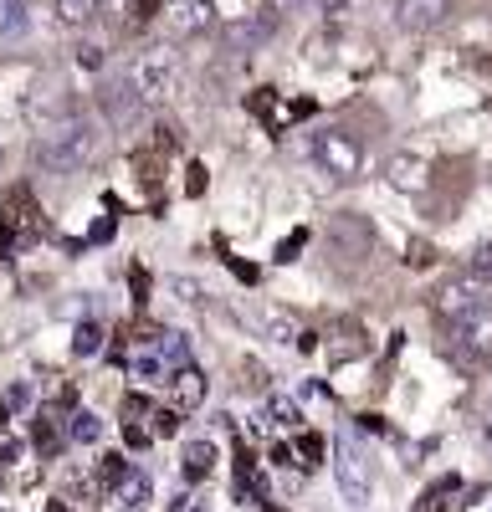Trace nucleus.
I'll list each match as a JSON object with an SVG mask.
<instances>
[{
    "label": "nucleus",
    "mask_w": 492,
    "mask_h": 512,
    "mask_svg": "<svg viewBox=\"0 0 492 512\" xmlns=\"http://www.w3.org/2000/svg\"><path fill=\"white\" fill-rule=\"evenodd\" d=\"M482 436H487V446H492V415H487V425H482Z\"/></svg>",
    "instance_id": "72a5a7b5"
},
{
    "label": "nucleus",
    "mask_w": 492,
    "mask_h": 512,
    "mask_svg": "<svg viewBox=\"0 0 492 512\" xmlns=\"http://www.w3.org/2000/svg\"><path fill=\"white\" fill-rule=\"evenodd\" d=\"M170 512H211V507H205V497H180Z\"/></svg>",
    "instance_id": "c756f323"
},
{
    "label": "nucleus",
    "mask_w": 492,
    "mask_h": 512,
    "mask_svg": "<svg viewBox=\"0 0 492 512\" xmlns=\"http://www.w3.org/2000/svg\"><path fill=\"white\" fill-rule=\"evenodd\" d=\"M451 11V0H395V26L400 31H436Z\"/></svg>",
    "instance_id": "9d476101"
},
{
    "label": "nucleus",
    "mask_w": 492,
    "mask_h": 512,
    "mask_svg": "<svg viewBox=\"0 0 492 512\" xmlns=\"http://www.w3.org/2000/svg\"><path fill=\"white\" fill-rule=\"evenodd\" d=\"M267 6H272V11H303L308 0H267Z\"/></svg>",
    "instance_id": "2f4dec72"
},
{
    "label": "nucleus",
    "mask_w": 492,
    "mask_h": 512,
    "mask_svg": "<svg viewBox=\"0 0 492 512\" xmlns=\"http://www.w3.org/2000/svg\"><path fill=\"white\" fill-rule=\"evenodd\" d=\"M113 502H118V512H144V507L154 502V482H149V472H139V466H134V472L113 487Z\"/></svg>",
    "instance_id": "f8f14e48"
},
{
    "label": "nucleus",
    "mask_w": 492,
    "mask_h": 512,
    "mask_svg": "<svg viewBox=\"0 0 492 512\" xmlns=\"http://www.w3.org/2000/svg\"><path fill=\"white\" fill-rule=\"evenodd\" d=\"M103 436V420L93 415V410H72L67 415V441H77V446H93Z\"/></svg>",
    "instance_id": "2eb2a0df"
},
{
    "label": "nucleus",
    "mask_w": 492,
    "mask_h": 512,
    "mask_svg": "<svg viewBox=\"0 0 492 512\" xmlns=\"http://www.w3.org/2000/svg\"><path fill=\"white\" fill-rule=\"evenodd\" d=\"M457 487H462L457 477H441V482H436V487H431V492L421 497V507H416V512H441V502H446L451 492H457Z\"/></svg>",
    "instance_id": "412c9836"
},
{
    "label": "nucleus",
    "mask_w": 492,
    "mask_h": 512,
    "mask_svg": "<svg viewBox=\"0 0 492 512\" xmlns=\"http://www.w3.org/2000/svg\"><path fill=\"white\" fill-rule=\"evenodd\" d=\"M313 159L328 180H359V169H364V144L349 134V128H323V134H313Z\"/></svg>",
    "instance_id": "7ed1b4c3"
},
{
    "label": "nucleus",
    "mask_w": 492,
    "mask_h": 512,
    "mask_svg": "<svg viewBox=\"0 0 492 512\" xmlns=\"http://www.w3.org/2000/svg\"><path fill=\"white\" fill-rule=\"evenodd\" d=\"M6 6H11V0H0V16H6Z\"/></svg>",
    "instance_id": "f704fd0d"
},
{
    "label": "nucleus",
    "mask_w": 492,
    "mask_h": 512,
    "mask_svg": "<svg viewBox=\"0 0 492 512\" xmlns=\"http://www.w3.org/2000/svg\"><path fill=\"white\" fill-rule=\"evenodd\" d=\"M175 57L170 52H164V47H149L139 62H134V72H129V82H134V88H139V98L144 103H159V98H170L175 93Z\"/></svg>",
    "instance_id": "20e7f679"
},
{
    "label": "nucleus",
    "mask_w": 492,
    "mask_h": 512,
    "mask_svg": "<svg viewBox=\"0 0 492 512\" xmlns=\"http://www.w3.org/2000/svg\"><path fill=\"white\" fill-rule=\"evenodd\" d=\"M103 11V0H57V21L62 26H88Z\"/></svg>",
    "instance_id": "a211bd4d"
},
{
    "label": "nucleus",
    "mask_w": 492,
    "mask_h": 512,
    "mask_svg": "<svg viewBox=\"0 0 492 512\" xmlns=\"http://www.w3.org/2000/svg\"><path fill=\"white\" fill-rule=\"evenodd\" d=\"M262 328H267L272 344H282V349H287V344H303V338H308V333L298 328V318H282V313H267Z\"/></svg>",
    "instance_id": "f3484780"
},
{
    "label": "nucleus",
    "mask_w": 492,
    "mask_h": 512,
    "mask_svg": "<svg viewBox=\"0 0 492 512\" xmlns=\"http://www.w3.org/2000/svg\"><path fill=\"white\" fill-rule=\"evenodd\" d=\"M154 354L170 364V369H180V364H190V344H185V333H154Z\"/></svg>",
    "instance_id": "dca6fc26"
},
{
    "label": "nucleus",
    "mask_w": 492,
    "mask_h": 512,
    "mask_svg": "<svg viewBox=\"0 0 492 512\" xmlns=\"http://www.w3.org/2000/svg\"><path fill=\"white\" fill-rule=\"evenodd\" d=\"M451 344L467 364H492V308H477L451 323Z\"/></svg>",
    "instance_id": "39448f33"
},
{
    "label": "nucleus",
    "mask_w": 492,
    "mask_h": 512,
    "mask_svg": "<svg viewBox=\"0 0 492 512\" xmlns=\"http://www.w3.org/2000/svg\"><path fill=\"white\" fill-rule=\"evenodd\" d=\"M334 482H339V492L354 512H364L375 502V461H369V451L349 436L334 441Z\"/></svg>",
    "instance_id": "f03ea898"
},
{
    "label": "nucleus",
    "mask_w": 492,
    "mask_h": 512,
    "mask_svg": "<svg viewBox=\"0 0 492 512\" xmlns=\"http://www.w3.org/2000/svg\"><path fill=\"white\" fill-rule=\"evenodd\" d=\"M93 154H98V134H93V123L82 118V113L72 123L52 128V134H41L36 149H31L36 169H47V175H77V169L88 164Z\"/></svg>",
    "instance_id": "f257e3e1"
},
{
    "label": "nucleus",
    "mask_w": 492,
    "mask_h": 512,
    "mask_svg": "<svg viewBox=\"0 0 492 512\" xmlns=\"http://www.w3.org/2000/svg\"><path fill=\"white\" fill-rule=\"evenodd\" d=\"M6 425H11V400H0V436H6Z\"/></svg>",
    "instance_id": "473e14b6"
},
{
    "label": "nucleus",
    "mask_w": 492,
    "mask_h": 512,
    "mask_svg": "<svg viewBox=\"0 0 492 512\" xmlns=\"http://www.w3.org/2000/svg\"><path fill=\"white\" fill-rule=\"evenodd\" d=\"M149 431L154 436H175L180 431V410L170 405V410H149Z\"/></svg>",
    "instance_id": "4be33fe9"
},
{
    "label": "nucleus",
    "mask_w": 492,
    "mask_h": 512,
    "mask_svg": "<svg viewBox=\"0 0 492 512\" xmlns=\"http://www.w3.org/2000/svg\"><path fill=\"white\" fill-rule=\"evenodd\" d=\"M477 308H487V282L482 277H472V272H462V277H451V282H441V292H436V313L441 318H467V313H477Z\"/></svg>",
    "instance_id": "423d86ee"
},
{
    "label": "nucleus",
    "mask_w": 492,
    "mask_h": 512,
    "mask_svg": "<svg viewBox=\"0 0 492 512\" xmlns=\"http://www.w3.org/2000/svg\"><path fill=\"white\" fill-rule=\"evenodd\" d=\"M72 354L77 359H93V354H103V323H77V333H72Z\"/></svg>",
    "instance_id": "6ab92c4d"
},
{
    "label": "nucleus",
    "mask_w": 492,
    "mask_h": 512,
    "mask_svg": "<svg viewBox=\"0 0 492 512\" xmlns=\"http://www.w3.org/2000/svg\"><path fill=\"white\" fill-rule=\"evenodd\" d=\"M462 512H492V487H472L467 502H462Z\"/></svg>",
    "instance_id": "bb28decb"
},
{
    "label": "nucleus",
    "mask_w": 492,
    "mask_h": 512,
    "mask_svg": "<svg viewBox=\"0 0 492 512\" xmlns=\"http://www.w3.org/2000/svg\"><path fill=\"white\" fill-rule=\"evenodd\" d=\"M103 113L113 118V123H139V113H144V98H139V88L129 82V88H108L103 93Z\"/></svg>",
    "instance_id": "ddd939ff"
},
{
    "label": "nucleus",
    "mask_w": 492,
    "mask_h": 512,
    "mask_svg": "<svg viewBox=\"0 0 492 512\" xmlns=\"http://www.w3.org/2000/svg\"><path fill=\"white\" fill-rule=\"evenodd\" d=\"M303 241H308V236H303V231H298V236H293V241H282V246H277V262H293V251H298V246H303Z\"/></svg>",
    "instance_id": "c85d7f7f"
},
{
    "label": "nucleus",
    "mask_w": 492,
    "mask_h": 512,
    "mask_svg": "<svg viewBox=\"0 0 492 512\" xmlns=\"http://www.w3.org/2000/svg\"><path fill=\"white\" fill-rule=\"evenodd\" d=\"M164 390H170V405H175V410H195V405H205V390H211V379H205L195 364H180L170 379H164Z\"/></svg>",
    "instance_id": "9b49d317"
},
{
    "label": "nucleus",
    "mask_w": 492,
    "mask_h": 512,
    "mask_svg": "<svg viewBox=\"0 0 492 512\" xmlns=\"http://www.w3.org/2000/svg\"><path fill=\"white\" fill-rule=\"evenodd\" d=\"M164 21L175 36H200L216 21V0H164Z\"/></svg>",
    "instance_id": "6e6552de"
},
{
    "label": "nucleus",
    "mask_w": 492,
    "mask_h": 512,
    "mask_svg": "<svg viewBox=\"0 0 492 512\" xmlns=\"http://www.w3.org/2000/svg\"><path fill=\"white\" fill-rule=\"evenodd\" d=\"M298 451H303V456H308V466H313V461L323 456V441H318V436H303V441H298Z\"/></svg>",
    "instance_id": "cd10ccee"
},
{
    "label": "nucleus",
    "mask_w": 492,
    "mask_h": 512,
    "mask_svg": "<svg viewBox=\"0 0 492 512\" xmlns=\"http://www.w3.org/2000/svg\"><path fill=\"white\" fill-rule=\"evenodd\" d=\"M129 472H134V466L123 461V456H103V466H98V477H103V487H118V482L129 477Z\"/></svg>",
    "instance_id": "5701e85b"
},
{
    "label": "nucleus",
    "mask_w": 492,
    "mask_h": 512,
    "mask_svg": "<svg viewBox=\"0 0 492 512\" xmlns=\"http://www.w3.org/2000/svg\"><path fill=\"white\" fill-rule=\"evenodd\" d=\"M467 272H472V277H482V282L492 287V241L472 251V262H467Z\"/></svg>",
    "instance_id": "b1692460"
},
{
    "label": "nucleus",
    "mask_w": 492,
    "mask_h": 512,
    "mask_svg": "<svg viewBox=\"0 0 492 512\" xmlns=\"http://www.w3.org/2000/svg\"><path fill=\"white\" fill-rule=\"evenodd\" d=\"M272 420H277V425H287V431H298V425H303V410H298V400L272 395Z\"/></svg>",
    "instance_id": "aec40b11"
},
{
    "label": "nucleus",
    "mask_w": 492,
    "mask_h": 512,
    "mask_svg": "<svg viewBox=\"0 0 492 512\" xmlns=\"http://www.w3.org/2000/svg\"><path fill=\"white\" fill-rule=\"evenodd\" d=\"M211 466H216V446H211V441H185V451H180V472H185L190 482L211 477Z\"/></svg>",
    "instance_id": "4468645a"
},
{
    "label": "nucleus",
    "mask_w": 492,
    "mask_h": 512,
    "mask_svg": "<svg viewBox=\"0 0 492 512\" xmlns=\"http://www.w3.org/2000/svg\"><path fill=\"white\" fill-rule=\"evenodd\" d=\"M246 374H252V384H257V390H267V369H262L257 359H246Z\"/></svg>",
    "instance_id": "7c9ffc66"
},
{
    "label": "nucleus",
    "mask_w": 492,
    "mask_h": 512,
    "mask_svg": "<svg viewBox=\"0 0 492 512\" xmlns=\"http://www.w3.org/2000/svg\"><path fill=\"white\" fill-rule=\"evenodd\" d=\"M72 62H77L82 72H98V67H103V47H93V41H82V47L72 52Z\"/></svg>",
    "instance_id": "393cba45"
},
{
    "label": "nucleus",
    "mask_w": 492,
    "mask_h": 512,
    "mask_svg": "<svg viewBox=\"0 0 492 512\" xmlns=\"http://www.w3.org/2000/svg\"><path fill=\"white\" fill-rule=\"evenodd\" d=\"M385 185L400 190V195H421V190L431 185V169H426L421 154H395V159L385 164Z\"/></svg>",
    "instance_id": "1a4fd4ad"
},
{
    "label": "nucleus",
    "mask_w": 492,
    "mask_h": 512,
    "mask_svg": "<svg viewBox=\"0 0 492 512\" xmlns=\"http://www.w3.org/2000/svg\"><path fill=\"white\" fill-rule=\"evenodd\" d=\"M26 118L41 128V134H52V128H62V123L77 118V103H72V93H62V88H31Z\"/></svg>",
    "instance_id": "0eeeda50"
},
{
    "label": "nucleus",
    "mask_w": 492,
    "mask_h": 512,
    "mask_svg": "<svg viewBox=\"0 0 492 512\" xmlns=\"http://www.w3.org/2000/svg\"><path fill=\"white\" fill-rule=\"evenodd\" d=\"M26 456V446L16 441V436H0V472H6V466H16Z\"/></svg>",
    "instance_id": "a878e982"
}]
</instances>
